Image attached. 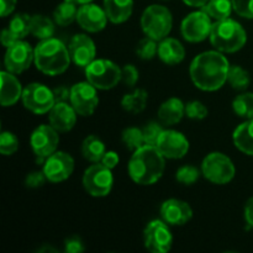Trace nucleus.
I'll return each mask as SVG.
<instances>
[{"instance_id":"f257e3e1","label":"nucleus","mask_w":253,"mask_h":253,"mask_svg":"<svg viewBox=\"0 0 253 253\" xmlns=\"http://www.w3.org/2000/svg\"><path fill=\"white\" fill-rule=\"evenodd\" d=\"M230 63L220 51H205L198 54L190 63L189 73L197 88L215 91L227 81Z\"/></svg>"},{"instance_id":"f03ea898","label":"nucleus","mask_w":253,"mask_h":253,"mask_svg":"<svg viewBox=\"0 0 253 253\" xmlns=\"http://www.w3.org/2000/svg\"><path fill=\"white\" fill-rule=\"evenodd\" d=\"M166 158L156 146L143 145L128 161V174L138 185H152L165 173Z\"/></svg>"},{"instance_id":"7ed1b4c3","label":"nucleus","mask_w":253,"mask_h":253,"mask_svg":"<svg viewBox=\"0 0 253 253\" xmlns=\"http://www.w3.org/2000/svg\"><path fill=\"white\" fill-rule=\"evenodd\" d=\"M35 66L46 76L64 73L71 64L69 49L61 40L49 37L41 40L35 47Z\"/></svg>"},{"instance_id":"20e7f679","label":"nucleus","mask_w":253,"mask_h":253,"mask_svg":"<svg viewBox=\"0 0 253 253\" xmlns=\"http://www.w3.org/2000/svg\"><path fill=\"white\" fill-rule=\"evenodd\" d=\"M209 39L215 49L224 53H234L246 44L247 34L240 22L227 17L212 22Z\"/></svg>"},{"instance_id":"39448f33","label":"nucleus","mask_w":253,"mask_h":253,"mask_svg":"<svg viewBox=\"0 0 253 253\" xmlns=\"http://www.w3.org/2000/svg\"><path fill=\"white\" fill-rule=\"evenodd\" d=\"M173 26L172 12L163 5L153 4L146 7L141 16V27L146 36L162 41L168 37Z\"/></svg>"},{"instance_id":"423d86ee","label":"nucleus","mask_w":253,"mask_h":253,"mask_svg":"<svg viewBox=\"0 0 253 253\" xmlns=\"http://www.w3.org/2000/svg\"><path fill=\"white\" fill-rule=\"evenodd\" d=\"M85 78L99 90L115 88L121 81V68L110 59H94L85 68Z\"/></svg>"},{"instance_id":"0eeeda50","label":"nucleus","mask_w":253,"mask_h":253,"mask_svg":"<svg viewBox=\"0 0 253 253\" xmlns=\"http://www.w3.org/2000/svg\"><path fill=\"white\" fill-rule=\"evenodd\" d=\"M202 174L214 184H227L236 174L234 162L221 152H211L203 160Z\"/></svg>"},{"instance_id":"6e6552de","label":"nucleus","mask_w":253,"mask_h":253,"mask_svg":"<svg viewBox=\"0 0 253 253\" xmlns=\"http://www.w3.org/2000/svg\"><path fill=\"white\" fill-rule=\"evenodd\" d=\"M110 168L103 163H94L83 174V187L89 195L103 198L110 194L114 185V175Z\"/></svg>"},{"instance_id":"1a4fd4ad","label":"nucleus","mask_w":253,"mask_h":253,"mask_svg":"<svg viewBox=\"0 0 253 253\" xmlns=\"http://www.w3.org/2000/svg\"><path fill=\"white\" fill-rule=\"evenodd\" d=\"M21 100L25 108L36 115L49 113L56 104L53 89H49L41 83H31L25 86Z\"/></svg>"},{"instance_id":"9d476101","label":"nucleus","mask_w":253,"mask_h":253,"mask_svg":"<svg viewBox=\"0 0 253 253\" xmlns=\"http://www.w3.org/2000/svg\"><path fill=\"white\" fill-rule=\"evenodd\" d=\"M143 244L152 253H167L173 245V236L167 222L163 220H152L143 231Z\"/></svg>"},{"instance_id":"9b49d317","label":"nucleus","mask_w":253,"mask_h":253,"mask_svg":"<svg viewBox=\"0 0 253 253\" xmlns=\"http://www.w3.org/2000/svg\"><path fill=\"white\" fill-rule=\"evenodd\" d=\"M211 27L212 19L202 9L199 11L190 12L183 19L180 32L185 41L195 43L207 40L210 36Z\"/></svg>"},{"instance_id":"f8f14e48","label":"nucleus","mask_w":253,"mask_h":253,"mask_svg":"<svg viewBox=\"0 0 253 253\" xmlns=\"http://www.w3.org/2000/svg\"><path fill=\"white\" fill-rule=\"evenodd\" d=\"M35 61V48L30 46L29 42L19 40L6 47L4 57L5 69L14 74H20L30 68Z\"/></svg>"},{"instance_id":"ddd939ff","label":"nucleus","mask_w":253,"mask_h":253,"mask_svg":"<svg viewBox=\"0 0 253 253\" xmlns=\"http://www.w3.org/2000/svg\"><path fill=\"white\" fill-rule=\"evenodd\" d=\"M71 93V104L81 116H90L99 105V96L96 88L86 82L74 84Z\"/></svg>"},{"instance_id":"4468645a","label":"nucleus","mask_w":253,"mask_h":253,"mask_svg":"<svg viewBox=\"0 0 253 253\" xmlns=\"http://www.w3.org/2000/svg\"><path fill=\"white\" fill-rule=\"evenodd\" d=\"M30 145L40 161L46 160L57 151L59 145L58 131L51 125H40L31 133Z\"/></svg>"},{"instance_id":"2eb2a0df","label":"nucleus","mask_w":253,"mask_h":253,"mask_svg":"<svg viewBox=\"0 0 253 253\" xmlns=\"http://www.w3.org/2000/svg\"><path fill=\"white\" fill-rule=\"evenodd\" d=\"M42 170L48 182H64L73 173L74 160L69 153L63 152V151H56L44 160Z\"/></svg>"},{"instance_id":"dca6fc26","label":"nucleus","mask_w":253,"mask_h":253,"mask_svg":"<svg viewBox=\"0 0 253 253\" xmlns=\"http://www.w3.org/2000/svg\"><path fill=\"white\" fill-rule=\"evenodd\" d=\"M189 146L188 138L175 130H163L156 143V147L168 160L183 158L189 151Z\"/></svg>"},{"instance_id":"f3484780","label":"nucleus","mask_w":253,"mask_h":253,"mask_svg":"<svg viewBox=\"0 0 253 253\" xmlns=\"http://www.w3.org/2000/svg\"><path fill=\"white\" fill-rule=\"evenodd\" d=\"M69 54L76 66L85 68L95 59L96 47L93 40L85 34L74 35L69 42Z\"/></svg>"},{"instance_id":"a211bd4d","label":"nucleus","mask_w":253,"mask_h":253,"mask_svg":"<svg viewBox=\"0 0 253 253\" xmlns=\"http://www.w3.org/2000/svg\"><path fill=\"white\" fill-rule=\"evenodd\" d=\"M108 20V15H106L104 7H100L93 2L82 5L77 14V22L79 24V26L91 34H95V32L105 29Z\"/></svg>"},{"instance_id":"6ab92c4d","label":"nucleus","mask_w":253,"mask_h":253,"mask_svg":"<svg viewBox=\"0 0 253 253\" xmlns=\"http://www.w3.org/2000/svg\"><path fill=\"white\" fill-rule=\"evenodd\" d=\"M161 217L170 226H182L193 217V210L188 203L180 199H168L161 205Z\"/></svg>"},{"instance_id":"aec40b11","label":"nucleus","mask_w":253,"mask_h":253,"mask_svg":"<svg viewBox=\"0 0 253 253\" xmlns=\"http://www.w3.org/2000/svg\"><path fill=\"white\" fill-rule=\"evenodd\" d=\"M49 125L58 132H68L77 123V111L71 103H56L49 110Z\"/></svg>"},{"instance_id":"412c9836","label":"nucleus","mask_w":253,"mask_h":253,"mask_svg":"<svg viewBox=\"0 0 253 253\" xmlns=\"http://www.w3.org/2000/svg\"><path fill=\"white\" fill-rule=\"evenodd\" d=\"M1 88H0V103L2 106H12L20 100L22 96L21 83L9 71H1Z\"/></svg>"},{"instance_id":"4be33fe9","label":"nucleus","mask_w":253,"mask_h":253,"mask_svg":"<svg viewBox=\"0 0 253 253\" xmlns=\"http://www.w3.org/2000/svg\"><path fill=\"white\" fill-rule=\"evenodd\" d=\"M158 57L163 63L175 66L185 58V48L177 39L166 37L158 44Z\"/></svg>"},{"instance_id":"5701e85b","label":"nucleus","mask_w":253,"mask_h":253,"mask_svg":"<svg viewBox=\"0 0 253 253\" xmlns=\"http://www.w3.org/2000/svg\"><path fill=\"white\" fill-rule=\"evenodd\" d=\"M185 115V104L178 98H169L161 104L158 119L165 125H175Z\"/></svg>"},{"instance_id":"b1692460","label":"nucleus","mask_w":253,"mask_h":253,"mask_svg":"<svg viewBox=\"0 0 253 253\" xmlns=\"http://www.w3.org/2000/svg\"><path fill=\"white\" fill-rule=\"evenodd\" d=\"M104 10L109 21L113 24H123L132 15L133 0H104Z\"/></svg>"},{"instance_id":"393cba45","label":"nucleus","mask_w":253,"mask_h":253,"mask_svg":"<svg viewBox=\"0 0 253 253\" xmlns=\"http://www.w3.org/2000/svg\"><path fill=\"white\" fill-rule=\"evenodd\" d=\"M234 143L245 155L253 156V119H249L234 131Z\"/></svg>"},{"instance_id":"a878e982","label":"nucleus","mask_w":253,"mask_h":253,"mask_svg":"<svg viewBox=\"0 0 253 253\" xmlns=\"http://www.w3.org/2000/svg\"><path fill=\"white\" fill-rule=\"evenodd\" d=\"M82 155L86 161L91 163H99L103 160L106 152L105 143L95 135H89L82 143Z\"/></svg>"},{"instance_id":"bb28decb","label":"nucleus","mask_w":253,"mask_h":253,"mask_svg":"<svg viewBox=\"0 0 253 253\" xmlns=\"http://www.w3.org/2000/svg\"><path fill=\"white\" fill-rule=\"evenodd\" d=\"M147 100L148 94L145 89H135L132 93L124 95V98L121 99V106L127 113L138 114L145 110L146 105H147Z\"/></svg>"},{"instance_id":"cd10ccee","label":"nucleus","mask_w":253,"mask_h":253,"mask_svg":"<svg viewBox=\"0 0 253 253\" xmlns=\"http://www.w3.org/2000/svg\"><path fill=\"white\" fill-rule=\"evenodd\" d=\"M77 14H78V7L77 2L72 0H63L53 11L54 22L59 26H68L72 22L77 21Z\"/></svg>"},{"instance_id":"c85d7f7f","label":"nucleus","mask_w":253,"mask_h":253,"mask_svg":"<svg viewBox=\"0 0 253 253\" xmlns=\"http://www.w3.org/2000/svg\"><path fill=\"white\" fill-rule=\"evenodd\" d=\"M30 34L39 40L49 39L54 34V22L44 15H34L31 16Z\"/></svg>"},{"instance_id":"c756f323","label":"nucleus","mask_w":253,"mask_h":253,"mask_svg":"<svg viewBox=\"0 0 253 253\" xmlns=\"http://www.w3.org/2000/svg\"><path fill=\"white\" fill-rule=\"evenodd\" d=\"M202 9L214 21H219L230 17L234 6H232V0H209Z\"/></svg>"},{"instance_id":"7c9ffc66","label":"nucleus","mask_w":253,"mask_h":253,"mask_svg":"<svg viewBox=\"0 0 253 253\" xmlns=\"http://www.w3.org/2000/svg\"><path fill=\"white\" fill-rule=\"evenodd\" d=\"M227 82L236 90H245V89L249 88L250 83H251V77H250L249 72L242 67L230 66Z\"/></svg>"},{"instance_id":"2f4dec72","label":"nucleus","mask_w":253,"mask_h":253,"mask_svg":"<svg viewBox=\"0 0 253 253\" xmlns=\"http://www.w3.org/2000/svg\"><path fill=\"white\" fill-rule=\"evenodd\" d=\"M30 26H31V16L25 12H19L10 20L7 29L15 35L19 40L25 39L30 34Z\"/></svg>"},{"instance_id":"473e14b6","label":"nucleus","mask_w":253,"mask_h":253,"mask_svg":"<svg viewBox=\"0 0 253 253\" xmlns=\"http://www.w3.org/2000/svg\"><path fill=\"white\" fill-rule=\"evenodd\" d=\"M232 109L240 118L253 119V93H244L237 95L232 101Z\"/></svg>"},{"instance_id":"72a5a7b5","label":"nucleus","mask_w":253,"mask_h":253,"mask_svg":"<svg viewBox=\"0 0 253 253\" xmlns=\"http://www.w3.org/2000/svg\"><path fill=\"white\" fill-rule=\"evenodd\" d=\"M121 140H123V143L125 145V147L128 151H132V152H135L136 150H138L143 145H146L145 138H143L142 128L138 127L125 128L123 131V135H121Z\"/></svg>"},{"instance_id":"f704fd0d","label":"nucleus","mask_w":253,"mask_h":253,"mask_svg":"<svg viewBox=\"0 0 253 253\" xmlns=\"http://www.w3.org/2000/svg\"><path fill=\"white\" fill-rule=\"evenodd\" d=\"M136 54L143 61H150V59L155 58L156 54H158L157 41L148 36L142 39L136 47Z\"/></svg>"},{"instance_id":"c9c22d12","label":"nucleus","mask_w":253,"mask_h":253,"mask_svg":"<svg viewBox=\"0 0 253 253\" xmlns=\"http://www.w3.org/2000/svg\"><path fill=\"white\" fill-rule=\"evenodd\" d=\"M200 177V170L195 166H182L175 173V179L183 185H193Z\"/></svg>"},{"instance_id":"e433bc0d","label":"nucleus","mask_w":253,"mask_h":253,"mask_svg":"<svg viewBox=\"0 0 253 253\" xmlns=\"http://www.w3.org/2000/svg\"><path fill=\"white\" fill-rule=\"evenodd\" d=\"M19 150V140L10 131H2L0 136V153L4 156L14 155Z\"/></svg>"},{"instance_id":"4c0bfd02","label":"nucleus","mask_w":253,"mask_h":253,"mask_svg":"<svg viewBox=\"0 0 253 253\" xmlns=\"http://www.w3.org/2000/svg\"><path fill=\"white\" fill-rule=\"evenodd\" d=\"M208 114H209L208 108L202 101L193 100L185 104V116L192 120H204Z\"/></svg>"},{"instance_id":"58836bf2","label":"nucleus","mask_w":253,"mask_h":253,"mask_svg":"<svg viewBox=\"0 0 253 253\" xmlns=\"http://www.w3.org/2000/svg\"><path fill=\"white\" fill-rule=\"evenodd\" d=\"M163 130H165V128H163L158 123H155V121H151V123L146 124L145 127L142 128L143 138H145L146 145L156 146L158 137H160L161 133L163 132Z\"/></svg>"},{"instance_id":"ea45409f","label":"nucleus","mask_w":253,"mask_h":253,"mask_svg":"<svg viewBox=\"0 0 253 253\" xmlns=\"http://www.w3.org/2000/svg\"><path fill=\"white\" fill-rule=\"evenodd\" d=\"M138 78H140V73L133 64H126L124 68H121V81L128 88H133L138 82Z\"/></svg>"},{"instance_id":"a19ab883","label":"nucleus","mask_w":253,"mask_h":253,"mask_svg":"<svg viewBox=\"0 0 253 253\" xmlns=\"http://www.w3.org/2000/svg\"><path fill=\"white\" fill-rule=\"evenodd\" d=\"M234 11L245 19H253V0H232Z\"/></svg>"},{"instance_id":"79ce46f5","label":"nucleus","mask_w":253,"mask_h":253,"mask_svg":"<svg viewBox=\"0 0 253 253\" xmlns=\"http://www.w3.org/2000/svg\"><path fill=\"white\" fill-rule=\"evenodd\" d=\"M47 178L44 175L43 170L42 172H31L26 175L25 178V185L27 188H31V189H35V188H40L46 183Z\"/></svg>"},{"instance_id":"37998d69","label":"nucleus","mask_w":253,"mask_h":253,"mask_svg":"<svg viewBox=\"0 0 253 253\" xmlns=\"http://www.w3.org/2000/svg\"><path fill=\"white\" fill-rule=\"evenodd\" d=\"M85 250L83 241L79 237L72 236L64 241V251L67 253H82Z\"/></svg>"},{"instance_id":"c03bdc74","label":"nucleus","mask_w":253,"mask_h":253,"mask_svg":"<svg viewBox=\"0 0 253 253\" xmlns=\"http://www.w3.org/2000/svg\"><path fill=\"white\" fill-rule=\"evenodd\" d=\"M72 88L67 85H59L53 89L54 101L56 103H71Z\"/></svg>"},{"instance_id":"a18cd8bd","label":"nucleus","mask_w":253,"mask_h":253,"mask_svg":"<svg viewBox=\"0 0 253 253\" xmlns=\"http://www.w3.org/2000/svg\"><path fill=\"white\" fill-rule=\"evenodd\" d=\"M119 161H120V158L115 151H106L103 160H101V163L110 169H114L119 165Z\"/></svg>"},{"instance_id":"49530a36","label":"nucleus","mask_w":253,"mask_h":253,"mask_svg":"<svg viewBox=\"0 0 253 253\" xmlns=\"http://www.w3.org/2000/svg\"><path fill=\"white\" fill-rule=\"evenodd\" d=\"M0 40H1L2 46H5V47L11 46L12 43H15V42L19 41V39H17V37L15 36V35L12 34V32L10 31L7 27L1 31V36H0Z\"/></svg>"},{"instance_id":"de8ad7c7","label":"nucleus","mask_w":253,"mask_h":253,"mask_svg":"<svg viewBox=\"0 0 253 253\" xmlns=\"http://www.w3.org/2000/svg\"><path fill=\"white\" fill-rule=\"evenodd\" d=\"M0 2H1V6H0L1 7V11H0V15H1V17H5L14 11L15 7H16L17 0H0Z\"/></svg>"},{"instance_id":"09e8293b","label":"nucleus","mask_w":253,"mask_h":253,"mask_svg":"<svg viewBox=\"0 0 253 253\" xmlns=\"http://www.w3.org/2000/svg\"><path fill=\"white\" fill-rule=\"evenodd\" d=\"M245 220L253 229V197L247 200L246 205H245Z\"/></svg>"},{"instance_id":"8fccbe9b","label":"nucleus","mask_w":253,"mask_h":253,"mask_svg":"<svg viewBox=\"0 0 253 253\" xmlns=\"http://www.w3.org/2000/svg\"><path fill=\"white\" fill-rule=\"evenodd\" d=\"M183 1H184V4H187L188 6L203 7L209 0H183Z\"/></svg>"},{"instance_id":"3c124183","label":"nucleus","mask_w":253,"mask_h":253,"mask_svg":"<svg viewBox=\"0 0 253 253\" xmlns=\"http://www.w3.org/2000/svg\"><path fill=\"white\" fill-rule=\"evenodd\" d=\"M72 1L77 2L79 5H84V4H89V2H93V0H72Z\"/></svg>"}]
</instances>
